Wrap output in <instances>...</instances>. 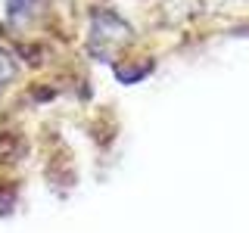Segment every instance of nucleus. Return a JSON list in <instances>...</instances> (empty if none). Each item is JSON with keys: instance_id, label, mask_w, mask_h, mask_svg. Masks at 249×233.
<instances>
[{"instance_id": "obj_1", "label": "nucleus", "mask_w": 249, "mask_h": 233, "mask_svg": "<svg viewBox=\"0 0 249 233\" xmlns=\"http://www.w3.org/2000/svg\"><path fill=\"white\" fill-rule=\"evenodd\" d=\"M128 28L122 19H115L112 13H97L93 16V31H90V50L97 56H106L109 50H115L122 41H128V34H112V31Z\"/></svg>"}, {"instance_id": "obj_2", "label": "nucleus", "mask_w": 249, "mask_h": 233, "mask_svg": "<svg viewBox=\"0 0 249 233\" xmlns=\"http://www.w3.org/2000/svg\"><path fill=\"white\" fill-rule=\"evenodd\" d=\"M13 78H16V59L3 50V47H0V90L10 87Z\"/></svg>"}]
</instances>
